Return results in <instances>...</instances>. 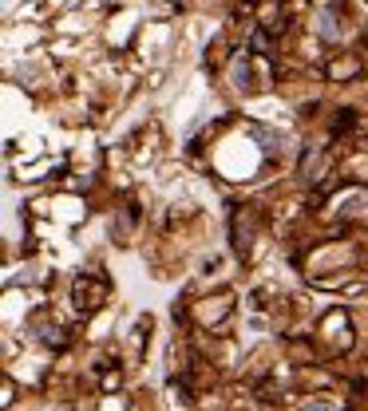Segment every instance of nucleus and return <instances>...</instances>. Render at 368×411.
I'll return each instance as SVG.
<instances>
[{
  "instance_id": "f257e3e1",
  "label": "nucleus",
  "mask_w": 368,
  "mask_h": 411,
  "mask_svg": "<svg viewBox=\"0 0 368 411\" xmlns=\"http://www.w3.org/2000/svg\"><path fill=\"white\" fill-rule=\"evenodd\" d=\"M107 297V277H99V273H83L80 281H76V309L80 313H96L99 304Z\"/></svg>"
},
{
  "instance_id": "f03ea898",
  "label": "nucleus",
  "mask_w": 368,
  "mask_h": 411,
  "mask_svg": "<svg viewBox=\"0 0 368 411\" xmlns=\"http://www.w3.org/2000/svg\"><path fill=\"white\" fill-rule=\"evenodd\" d=\"M305 411H329V408H325V403H313V408H305Z\"/></svg>"
}]
</instances>
